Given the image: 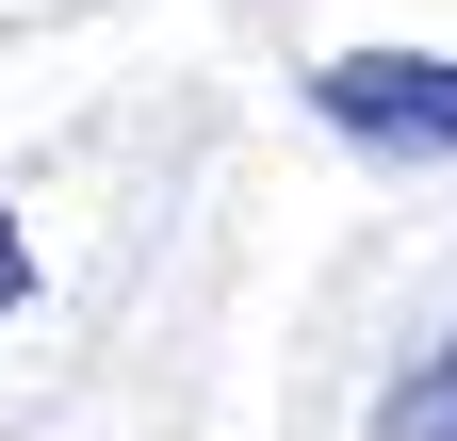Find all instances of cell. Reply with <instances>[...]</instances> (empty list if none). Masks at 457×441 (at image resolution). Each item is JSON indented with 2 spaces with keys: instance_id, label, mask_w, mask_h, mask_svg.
<instances>
[{
  "instance_id": "1",
  "label": "cell",
  "mask_w": 457,
  "mask_h": 441,
  "mask_svg": "<svg viewBox=\"0 0 457 441\" xmlns=\"http://www.w3.org/2000/svg\"><path fill=\"white\" fill-rule=\"evenodd\" d=\"M311 115L360 147H457V49H327Z\"/></svg>"
},
{
  "instance_id": "2",
  "label": "cell",
  "mask_w": 457,
  "mask_h": 441,
  "mask_svg": "<svg viewBox=\"0 0 457 441\" xmlns=\"http://www.w3.org/2000/svg\"><path fill=\"white\" fill-rule=\"evenodd\" d=\"M376 441H457V327H441V344H409V376L376 393Z\"/></svg>"
},
{
  "instance_id": "3",
  "label": "cell",
  "mask_w": 457,
  "mask_h": 441,
  "mask_svg": "<svg viewBox=\"0 0 457 441\" xmlns=\"http://www.w3.org/2000/svg\"><path fill=\"white\" fill-rule=\"evenodd\" d=\"M0 311H33V229L0 212Z\"/></svg>"
}]
</instances>
